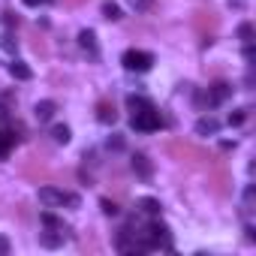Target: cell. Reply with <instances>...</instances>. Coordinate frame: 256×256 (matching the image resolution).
Instances as JSON below:
<instances>
[{"mask_svg":"<svg viewBox=\"0 0 256 256\" xmlns=\"http://www.w3.org/2000/svg\"><path fill=\"white\" fill-rule=\"evenodd\" d=\"M40 202H42V205H52V208H54V205H58V208H64V205H66V208H78V205H82V199H78L76 193L58 190V187H42V190H40Z\"/></svg>","mask_w":256,"mask_h":256,"instance_id":"obj_1","label":"cell"},{"mask_svg":"<svg viewBox=\"0 0 256 256\" xmlns=\"http://www.w3.org/2000/svg\"><path fill=\"white\" fill-rule=\"evenodd\" d=\"M160 112L154 108V106H148V108H142V112H136L133 114V120H130V126L136 133H154V130H160Z\"/></svg>","mask_w":256,"mask_h":256,"instance_id":"obj_2","label":"cell"},{"mask_svg":"<svg viewBox=\"0 0 256 256\" xmlns=\"http://www.w3.org/2000/svg\"><path fill=\"white\" fill-rule=\"evenodd\" d=\"M120 64H124V70H130V72H148L151 64H154V54L139 52V48H126L124 58H120Z\"/></svg>","mask_w":256,"mask_h":256,"instance_id":"obj_3","label":"cell"},{"mask_svg":"<svg viewBox=\"0 0 256 256\" xmlns=\"http://www.w3.org/2000/svg\"><path fill=\"white\" fill-rule=\"evenodd\" d=\"M232 96V84H226V82H217V84H211L208 90H205V96H202V102L208 106V108H214V106H220V102H226Z\"/></svg>","mask_w":256,"mask_h":256,"instance_id":"obj_4","label":"cell"},{"mask_svg":"<svg viewBox=\"0 0 256 256\" xmlns=\"http://www.w3.org/2000/svg\"><path fill=\"white\" fill-rule=\"evenodd\" d=\"M54 112H58V106H54V100H40L36 106H34V114H36V120H52L54 118Z\"/></svg>","mask_w":256,"mask_h":256,"instance_id":"obj_5","label":"cell"},{"mask_svg":"<svg viewBox=\"0 0 256 256\" xmlns=\"http://www.w3.org/2000/svg\"><path fill=\"white\" fill-rule=\"evenodd\" d=\"M196 133L199 136H217L220 133V120L217 118H199L196 120Z\"/></svg>","mask_w":256,"mask_h":256,"instance_id":"obj_6","label":"cell"},{"mask_svg":"<svg viewBox=\"0 0 256 256\" xmlns=\"http://www.w3.org/2000/svg\"><path fill=\"white\" fill-rule=\"evenodd\" d=\"M10 76L18 78V82H30V78H34V70H30L24 60H12V64H10Z\"/></svg>","mask_w":256,"mask_h":256,"instance_id":"obj_7","label":"cell"},{"mask_svg":"<svg viewBox=\"0 0 256 256\" xmlns=\"http://www.w3.org/2000/svg\"><path fill=\"white\" fill-rule=\"evenodd\" d=\"M139 211L148 214V217H160V214H163V205H160V199L145 196V199H139Z\"/></svg>","mask_w":256,"mask_h":256,"instance_id":"obj_8","label":"cell"},{"mask_svg":"<svg viewBox=\"0 0 256 256\" xmlns=\"http://www.w3.org/2000/svg\"><path fill=\"white\" fill-rule=\"evenodd\" d=\"M40 244H42V247H60V244H64V232L46 226V232H40Z\"/></svg>","mask_w":256,"mask_h":256,"instance_id":"obj_9","label":"cell"},{"mask_svg":"<svg viewBox=\"0 0 256 256\" xmlns=\"http://www.w3.org/2000/svg\"><path fill=\"white\" fill-rule=\"evenodd\" d=\"M78 46H82L90 58H96V34H94V30H82V34H78Z\"/></svg>","mask_w":256,"mask_h":256,"instance_id":"obj_10","label":"cell"},{"mask_svg":"<svg viewBox=\"0 0 256 256\" xmlns=\"http://www.w3.org/2000/svg\"><path fill=\"white\" fill-rule=\"evenodd\" d=\"M40 220H42V226H48V229H58V232H70V226H66L60 217H54L52 211H42V217H40Z\"/></svg>","mask_w":256,"mask_h":256,"instance_id":"obj_11","label":"cell"},{"mask_svg":"<svg viewBox=\"0 0 256 256\" xmlns=\"http://www.w3.org/2000/svg\"><path fill=\"white\" fill-rule=\"evenodd\" d=\"M52 139H54L58 145H70V139H72L70 126H66V124H58V126H52Z\"/></svg>","mask_w":256,"mask_h":256,"instance_id":"obj_12","label":"cell"},{"mask_svg":"<svg viewBox=\"0 0 256 256\" xmlns=\"http://www.w3.org/2000/svg\"><path fill=\"white\" fill-rule=\"evenodd\" d=\"M133 169H136L142 178H151V163H148L145 154H133Z\"/></svg>","mask_w":256,"mask_h":256,"instance_id":"obj_13","label":"cell"},{"mask_svg":"<svg viewBox=\"0 0 256 256\" xmlns=\"http://www.w3.org/2000/svg\"><path fill=\"white\" fill-rule=\"evenodd\" d=\"M148 106H151V102H148L145 96H136V94L126 96V108H130L133 114H136V112H142V108H148Z\"/></svg>","mask_w":256,"mask_h":256,"instance_id":"obj_14","label":"cell"},{"mask_svg":"<svg viewBox=\"0 0 256 256\" xmlns=\"http://www.w3.org/2000/svg\"><path fill=\"white\" fill-rule=\"evenodd\" d=\"M12 142H16V136H12L10 130H0V157H6V154H10Z\"/></svg>","mask_w":256,"mask_h":256,"instance_id":"obj_15","label":"cell"},{"mask_svg":"<svg viewBox=\"0 0 256 256\" xmlns=\"http://www.w3.org/2000/svg\"><path fill=\"white\" fill-rule=\"evenodd\" d=\"M96 118H100L102 124H114V120H118L114 108H108V106H100V108H96Z\"/></svg>","mask_w":256,"mask_h":256,"instance_id":"obj_16","label":"cell"},{"mask_svg":"<svg viewBox=\"0 0 256 256\" xmlns=\"http://www.w3.org/2000/svg\"><path fill=\"white\" fill-rule=\"evenodd\" d=\"M126 6H130L133 12H148L154 6V0H126Z\"/></svg>","mask_w":256,"mask_h":256,"instance_id":"obj_17","label":"cell"},{"mask_svg":"<svg viewBox=\"0 0 256 256\" xmlns=\"http://www.w3.org/2000/svg\"><path fill=\"white\" fill-rule=\"evenodd\" d=\"M102 18H108V22H118V18H120V10H118V4H102Z\"/></svg>","mask_w":256,"mask_h":256,"instance_id":"obj_18","label":"cell"},{"mask_svg":"<svg viewBox=\"0 0 256 256\" xmlns=\"http://www.w3.org/2000/svg\"><path fill=\"white\" fill-rule=\"evenodd\" d=\"M100 208H102V214H108V217H118V214H120V208H118L112 199H102V202H100Z\"/></svg>","mask_w":256,"mask_h":256,"instance_id":"obj_19","label":"cell"},{"mask_svg":"<svg viewBox=\"0 0 256 256\" xmlns=\"http://www.w3.org/2000/svg\"><path fill=\"white\" fill-rule=\"evenodd\" d=\"M244 120H247V112H244V108H238V112L229 114V126H241Z\"/></svg>","mask_w":256,"mask_h":256,"instance_id":"obj_20","label":"cell"},{"mask_svg":"<svg viewBox=\"0 0 256 256\" xmlns=\"http://www.w3.org/2000/svg\"><path fill=\"white\" fill-rule=\"evenodd\" d=\"M238 36H241L244 42H253V24H247V22H244V24L238 28Z\"/></svg>","mask_w":256,"mask_h":256,"instance_id":"obj_21","label":"cell"},{"mask_svg":"<svg viewBox=\"0 0 256 256\" xmlns=\"http://www.w3.org/2000/svg\"><path fill=\"white\" fill-rule=\"evenodd\" d=\"M0 46H4L6 52H16V48H18V42L12 40V34H4V36H0Z\"/></svg>","mask_w":256,"mask_h":256,"instance_id":"obj_22","label":"cell"},{"mask_svg":"<svg viewBox=\"0 0 256 256\" xmlns=\"http://www.w3.org/2000/svg\"><path fill=\"white\" fill-rule=\"evenodd\" d=\"M253 211V187H244V214Z\"/></svg>","mask_w":256,"mask_h":256,"instance_id":"obj_23","label":"cell"},{"mask_svg":"<svg viewBox=\"0 0 256 256\" xmlns=\"http://www.w3.org/2000/svg\"><path fill=\"white\" fill-rule=\"evenodd\" d=\"M244 60H247V64H253V42H247V46H244Z\"/></svg>","mask_w":256,"mask_h":256,"instance_id":"obj_24","label":"cell"},{"mask_svg":"<svg viewBox=\"0 0 256 256\" xmlns=\"http://www.w3.org/2000/svg\"><path fill=\"white\" fill-rule=\"evenodd\" d=\"M46 4H54V0H24V6H46Z\"/></svg>","mask_w":256,"mask_h":256,"instance_id":"obj_25","label":"cell"},{"mask_svg":"<svg viewBox=\"0 0 256 256\" xmlns=\"http://www.w3.org/2000/svg\"><path fill=\"white\" fill-rule=\"evenodd\" d=\"M6 253H10V241L0 235V256H6Z\"/></svg>","mask_w":256,"mask_h":256,"instance_id":"obj_26","label":"cell"},{"mask_svg":"<svg viewBox=\"0 0 256 256\" xmlns=\"http://www.w3.org/2000/svg\"><path fill=\"white\" fill-rule=\"evenodd\" d=\"M244 232H247V241H256V229H253V226H247Z\"/></svg>","mask_w":256,"mask_h":256,"instance_id":"obj_27","label":"cell"}]
</instances>
